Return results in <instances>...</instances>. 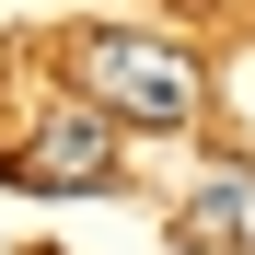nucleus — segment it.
I'll list each match as a JSON object with an SVG mask.
<instances>
[{"instance_id": "nucleus-1", "label": "nucleus", "mask_w": 255, "mask_h": 255, "mask_svg": "<svg viewBox=\"0 0 255 255\" xmlns=\"http://www.w3.org/2000/svg\"><path fill=\"white\" fill-rule=\"evenodd\" d=\"M81 93H93L116 128H186L197 116V58L174 35H81Z\"/></svg>"}, {"instance_id": "nucleus-2", "label": "nucleus", "mask_w": 255, "mask_h": 255, "mask_svg": "<svg viewBox=\"0 0 255 255\" xmlns=\"http://www.w3.org/2000/svg\"><path fill=\"white\" fill-rule=\"evenodd\" d=\"M105 162H116V116H105V105H93V116L70 105L47 139H35V162H12V174H23V186H105Z\"/></svg>"}]
</instances>
